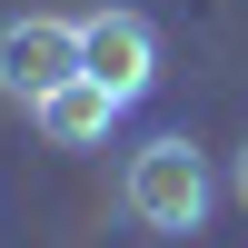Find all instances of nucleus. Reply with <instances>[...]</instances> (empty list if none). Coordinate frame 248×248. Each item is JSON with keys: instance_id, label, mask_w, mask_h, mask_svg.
<instances>
[{"instance_id": "obj_5", "label": "nucleus", "mask_w": 248, "mask_h": 248, "mask_svg": "<svg viewBox=\"0 0 248 248\" xmlns=\"http://www.w3.org/2000/svg\"><path fill=\"white\" fill-rule=\"evenodd\" d=\"M229 199L248 209V139H238V169H229Z\"/></svg>"}, {"instance_id": "obj_2", "label": "nucleus", "mask_w": 248, "mask_h": 248, "mask_svg": "<svg viewBox=\"0 0 248 248\" xmlns=\"http://www.w3.org/2000/svg\"><path fill=\"white\" fill-rule=\"evenodd\" d=\"M60 79H79V20H70V10H20V20H0V99L40 109Z\"/></svg>"}, {"instance_id": "obj_1", "label": "nucleus", "mask_w": 248, "mask_h": 248, "mask_svg": "<svg viewBox=\"0 0 248 248\" xmlns=\"http://www.w3.org/2000/svg\"><path fill=\"white\" fill-rule=\"evenodd\" d=\"M119 209H129L149 238H199V229H209V209H218L209 149L179 139V129H169V139H139L129 169H119Z\"/></svg>"}, {"instance_id": "obj_4", "label": "nucleus", "mask_w": 248, "mask_h": 248, "mask_svg": "<svg viewBox=\"0 0 248 248\" xmlns=\"http://www.w3.org/2000/svg\"><path fill=\"white\" fill-rule=\"evenodd\" d=\"M119 109H129V99H119L109 79H90V70H79V79H60V90L40 99L30 119H40V139H50V149H99V139L119 129Z\"/></svg>"}, {"instance_id": "obj_3", "label": "nucleus", "mask_w": 248, "mask_h": 248, "mask_svg": "<svg viewBox=\"0 0 248 248\" xmlns=\"http://www.w3.org/2000/svg\"><path fill=\"white\" fill-rule=\"evenodd\" d=\"M79 70L109 79L119 99H149V79H159V30H149L139 10H119V0H109V10L79 20Z\"/></svg>"}]
</instances>
